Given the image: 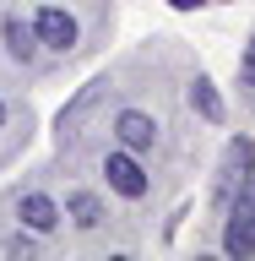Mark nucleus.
Returning a JSON list of instances; mask_svg holds the SVG:
<instances>
[{"label": "nucleus", "instance_id": "f257e3e1", "mask_svg": "<svg viewBox=\"0 0 255 261\" xmlns=\"http://www.w3.org/2000/svg\"><path fill=\"white\" fill-rule=\"evenodd\" d=\"M234 207H228V228H223V250L234 261H244V256H255V185L244 179L239 185V196H228Z\"/></svg>", "mask_w": 255, "mask_h": 261}, {"label": "nucleus", "instance_id": "f03ea898", "mask_svg": "<svg viewBox=\"0 0 255 261\" xmlns=\"http://www.w3.org/2000/svg\"><path fill=\"white\" fill-rule=\"evenodd\" d=\"M33 33H38V49H71L76 44V16L60 11V6H44L33 16Z\"/></svg>", "mask_w": 255, "mask_h": 261}, {"label": "nucleus", "instance_id": "7ed1b4c3", "mask_svg": "<svg viewBox=\"0 0 255 261\" xmlns=\"http://www.w3.org/2000/svg\"><path fill=\"white\" fill-rule=\"evenodd\" d=\"M103 174H109V185L120 196H130V201H141L147 196V174H141V163H136V152H109V158H103Z\"/></svg>", "mask_w": 255, "mask_h": 261}, {"label": "nucleus", "instance_id": "20e7f679", "mask_svg": "<svg viewBox=\"0 0 255 261\" xmlns=\"http://www.w3.org/2000/svg\"><path fill=\"white\" fill-rule=\"evenodd\" d=\"M250 169H255V147L244 142V136H234V142H228V158H223V179H217V196H234L244 185V179H250Z\"/></svg>", "mask_w": 255, "mask_h": 261}, {"label": "nucleus", "instance_id": "39448f33", "mask_svg": "<svg viewBox=\"0 0 255 261\" xmlns=\"http://www.w3.org/2000/svg\"><path fill=\"white\" fill-rule=\"evenodd\" d=\"M114 136H120V147H130V152H147L152 136H158V125H152L141 109H125L120 120H114Z\"/></svg>", "mask_w": 255, "mask_h": 261}, {"label": "nucleus", "instance_id": "423d86ee", "mask_svg": "<svg viewBox=\"0 0 255 261\" xmlns=\"http://www.w3.org/2000/svg\"><path fill=\"white\" fill-rule=\"evenodd\" d=\"M6 49H11V60H22V65L38 60V33H33V22L6 16Z\"/></svg>", "mask_w": 255, "mask_h": 261}, {"label": "nucleus", "instance_id": "0eeeda50", "mask_svg": "<svg viewBox=\"0 0 255 261\" xmlns=\"http://www.w3.org/2000/svg\"><path fill=\"white\" fill-rule=\"evenodd\" d=\"M22 223H27L33 234H49V228L60 223V207H54L44 191H27V196H22Z\"/></svg>", "mask_w": 255, "mask_h": 261}, {"label": "nucleus", "instance_id": "6e6552de", "mask_svg": "<svg viewBox=\"0 0 255 261\" xmlns=\"http://www.w3.org/2000/svg\"><path fill=\"white\" fill-rule=\"evenodd\" d=\"M65 212H71L76 228H98V223H103V201H98L93 191H71V196H65Z\"/></svg>", "mask_w": 255, "mask_h": 261}, {"label": "nucleus", "instance_id": "1a4fd4ad", "mask_svg": "<svg viewBox=\"0 0 255 261\" xmlns=\"http://www.w3.org/2000/svg\"><path fill=\"white\" fill-rule=\"evenodd\" d=\"M103 87H109V82H87V87H81V93L71 98V109H60V130H65V136H71V130H76V120H81V114H87V109L98 103V93H103Z\"/></svg>", "mask_w": 255, "mask_h": 261}, {"label": "nucleus", "instance_id": "9d476101", "mask_svg": "<svg viewBox=\"0 0 255 261\" xmlns=\"http://www.w3.org/2000/svg\"><path fill=\"white\" fill-rule=\"evenodd\" d=\"M190 103L201 109V120H212V125L223 120V98H217V87H212L207 76H195V82H190Z\"/></svg>", "mask_w": 255, "mask_h": 261}, {"label": "nucleus", "instance_id": "9b49d317", "mask_svg": "<svg viewBox=\"0 0 255 261\" xmlns=\"http://www.w3.org/2000/svg\"><path fill=\"white\" fill-rule=\"evenodd\" d=\"M239 76L255 87V38H250V49H244V65H239Z\"/></svg>", "mask_w": 255, "mask_h": 261}, {"label": "nucleus", "instance_id": "f8f14e48", "mask_svg": "<svg viewBox=\"0 0 255 261\" xmlns=\"http://www.w3.org/2000/svg\"><path fill=\"white\" fill-rule=\"evenodd\" d=\"M6 250H11V256H27L33 240H27V234H11V240H6Z\"/></svg>", "mask_w": 255, "mask_h": 261}, {"label": "nucleus", "instance_id": "ddd939ff", "mask_svg": "<svg viewBox=\"0 0 255 261\" xmlns=\"http://www.w3.org/2000/svg\"><path fill=\"white\" fill-rule=\"evenodd\" d=\"M168 6H174V11H195V6H201V0H168Z\"/></svg>", "mask_w": 255, "mask_h": 261}, {"label": "nucleus", "instance_id": "4468645a", "mask_svg": "<svg viewBox=\"0 0 255 261\" xmlns=\"http://www.w3.org/2000/svg\"><path fill=\"white\" fill-rule=\"evenodd\" d=\"M0 125H6V103H0Z\"/></svg>", "mask_w": 255, "mask_h": 261}]
</instances>
